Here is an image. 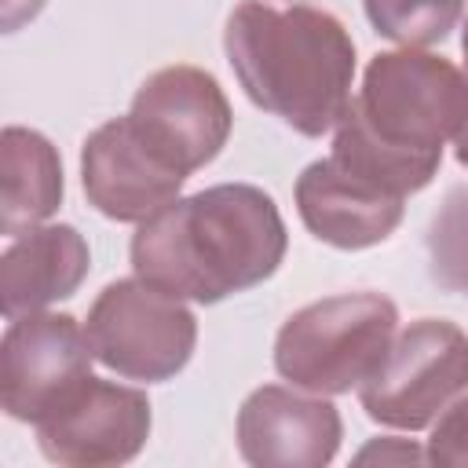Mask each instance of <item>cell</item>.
Here are the masks:
<instances>
[{
	"label": "cell",
	"instance_id": "cell-1",
	"mask_svg": "<svg viewBox=\"0 0 468 468\" xmlns=\"http://www.w3.org/2000/svg\"><path fill=\"white\" fill-rule=\"evenodd\" d=\"M468 117V77L431 51H380L336 121L329 157L347 172L410 197L424 190L442 146Z\"/></svg>",
	"mask_w": 468,
	"mask_h": 468
},
{
	"label": "cell",
	"instance_id": "cell-2",
	"mask_svg": "<svg viewBox=\"0 0 468 468\" xmlns=\"http://www.w3.org/2000/svg\"><path fill=\"white\" fill-rule=\"evenodd\" d=\"M289 249L274 197L252 183H219L176 197L132 234V271L194 303H219L267 282Z\"/></svg>",
	"mask_w": 468,
	"mask_h": 468
},
{
	"label": "cell",
	"instance_id": "cell-3",
	"mask_svg": "<svg viewBox=\"0 0 468 468\" xmlns=\"http://www.w3.org/2000/svg\"><path fill=\"white\" fill-rule=\"evenodd\" d=\"M227 62L252 106L318 139L344 117L355 80V40L322 7L241 0L223 29Z\"/></svg>",
	"mask_w": 468,
	"mask_h": 468
},
{
	"label": "cell",
	"instance_id": "cell-4",
	"mask_svg": "<svg viewBox=\"0 0 468 468\" xmlns=\"http://www.w3.org/2000/svg\"><path fill=\"white\" fill-rule=\"evenodd\" d=\"M399 307L384 292H340L285 318L274 336V369L292 388L344 395L388 355Z\"/></svg>",
	"mask_w": 468,
	"mask_h": 468
},
{
	"label": "cell",
	"instance_id": "cell-5",
	"mask_svg": "<svg viewBox=\"0 0 468 468\" xmlns=\"http://www.w3.org/2000/svg\"><path fill=\"white\" fill-rule=\"evenodd\" d=\"M84 329L106 369L143 384H161L183 373L197 344L194 311L139 274L110 282L95 296Z\"/></svg>",
	"mask_w": 468,
	"mask_h": 468
},
{
	"label": "cell",
	"instance_id": "cell-6",
	"mask_svg": "<svg viewBox=\"0 0 468 468\" xmlns=\"http://www.w3.org/2000/svg\"><path fill=\"white\" fill-rule=\"evenodd\" d=\"M461 391H468V333L446 318H417L358 384V402L369 420L417 431Z\"/></svg>",
	"mask_w": 468,
	"mask_h": 468
},
{
	"label": "cell",
	"instance_id": "cell-7",
	"mask_svg": "<svg viewBox=\"0 0 468 468\" xmlns=\"http://www.w3.org/2000/svg\"><path fill=\"white\" fill-rule=\"evenodd\" d=\"M128 121L172 172L190 176L219 157L230 139L234 113L208 69L165 66L139 84Z\"/></svg>",
	"mask_w": 468,
	"mask_h": 468
},
{
	"label": "cell",
	"instance_id": "cell-8",
	"mask_svg": "<svg viewBox=\"0 0 468 468\" xmlns=\"http://www.w3.org/2000/svg\"><path fill=\"white\" fill-rule=\"evenodd\" d=\"M91 340L73 314L33 311L11 318L0 340V402L11 420L37 424L88 373Z\"/></svg>",
	"mask_w": 468,
	"mask_h": 468
},
{
	"label": "cell",
	"instance_id": "cell-9",
	"mask_svg": "<svg viewBox=\"0 0 468 468\" xmlns=\"http://www.w3.org/2000/svg\"><path fill=\"white\" fill-rule=\"evenodd\" d=\"M37 446L66 468H106L132 461L150 439V399L139 388L84 377L37 424Z\"/></svg>",
	"mask_w": 468,
	"mask_h": 468
},
{
	"label": "cell",
	"instance_id": "cell-10",
	"mask_svg": "<svg viewBox=\"0 0 468 468\" xmlns=\"http://www.w3.org/2000/svg\"><path fill=\"white\" fill-rule=\"evenodd\" d=\"M238 453L256 468H322L344 439L340 410L322 395H300L282 384L256 388L234 424Z\"/></svg>",
	"mask_w": 468,
	"mask_h": 468
},
{
	"label": "cell",
	"instance_id": "cell-11",
	"mask_svg": "<svg viewBox=\"0 0 468 468\" xmlns=\"http://www.w3.org/2000/svg\"><path fill=\"white\" fill-rule=\"evenodd\" d=\"M80 183L88 205L117 223H143L172 205L186 176L172 172L132 128L128 113L99 124L80 146Z\"/></svg>",
	"mask_w": 468,
	"mask_h": 468
},
{
	"label": "cell",
	"instance_id": "cell-12",
	"mask_svg": "<svg viewBox=\"0 0 468 468\" xmlns=\"http://www.w3.org/2000/svg\"><path fill=\"white\" fill-rule=\"evenodd\" d=\"M292 194H296V212L303 227L318 241L347 252H358L391 238V230L402 223V212H406V197L347 172L333 157L311 161L296 176Z\"/></svg>",
	"mask_w": 468,
	"mask_h": 468
},
{
	"label": "cell",
	"instance_id": "cell-13",
	"mask_svg": "<svg viewBox=\"0 0 468 468\" xmlns=\"http://www.w3.org/2000/svg\"><path fill=\"white\" fill-rule=\"evenodd\" d=\"M91 252L77 227L48 223L11 238L0 256V307L4 318H22L66 300L88 278Z\"/></svg>",
	"mask_w": 468,
	"mask_h": 468
},
{
	"label": "cell",
	"instance_id": "cell-14",
	"mask_svg": "<svg viewBox=\"0 0 468 468\" xmlns=\"http://www.w3.org/2000/svg\"><path fill=\"white\" fill-rule=\"evenodd\" d=\"M0 234L15 238L62 205V161L37 128L7 124L0 135Z\"/></svg>",
	"mask_w": 468,
	"mask_h": 468
},
{
	"label": "cell",
	"instance_id": "cell-15",
	"mask_svg": "<svg viewBox=\"0 0 468 468\" xmlns=\"http://www.w3.org/2000/svg\"><path fill=\"white\" fill-rule=\"evenodd\" d=\"M468 0H362L369 26L402 44V48H428L450 37L461 22Z\"/></svg>",
	"mask_w": 468,
	"mask_h": 468
},
{
	"label": "cell",
	"instance_id": "cell-16",
	"mask_svg": "<svg viewBox=\"0 0 468 468\" xmlns=\"http://www.w3.org/2000/svg\"><path fill=\"white\" fill-rule=\"evenodd\" d=\"M428 271L446 292L468 296V186H453L428 227Z\"/></svg>",
	"mask_w": 468,
	"mask_h": 468
},
{
	"label": "cell",
	"instance_id": "cell-17",
	"mask_svg": "<svg viewBox=\"0 0 468 468\" xmlns=\"http://www.w3.org/2000/svg\"><path fill=\"white\" fill-rule=\"evenodd\" d=\"M424 453L431 464L468 468V399H461L439 413V424L431 428Z\"/></svg>",
	"mask_w": 468,
	"mask_h": 468
},
{
	"label": "cell",
	"instance_id": "cell-18",
	"mask_svg": "<svg viewBox=\"0 0 468 468\" xmlns=\"http://www.w3.org/2000/svg\"><path fill=\"white\" fill-rule=\"evenodd\" d=\"M355 461L358 464H369V461H380V464H420V461H428V453L417 450L406 439H391L388 435V439H373L369 446H362L355 453Z\"/></svg>",
	"mask_w": 468,
	"mask_h": 468
},
{
	"label": "cell",
	"instance_id": "cell-19",
	"mask_svg": "<svg viewBox=\"0 0 468 468\" xmlns=\"http://www.w3.org/2000/svg\"><path fill=\"white\" fill-rule=\"evenodd\" d=\"M44 7V0H4V29L15 33L26 18H33Z\"/></svg>",
	"mask_w": 468,
	"mask_h": 468
},
{
	"label": "cell",
	"instance_id": "cell-20",
	"mask_svg": "<svg viewBox=\"0 0 468 468\" xmlns=\"http://www.w3.org/2000/svg\"><path fill=\"white\" fill-rule=\"evenodd\" d=\"M453 154H457V165H464V168H468V117H464L461 132L453 135Z\"/></svg>",
	"mask_w": 468,
	"mask_h": 468
},
{
	"label": "cell",
	"instance_id": "cell-21",
	"mask_svg": "<svg viewBox=\"0 0 468 468\" xmlns=\"http://www.w3.org/2000/svg\"><path fill=\"white\" fill-rule=\"evenodd\" d=\"M461 51H464V66H468V22H464V33H461Z\"/></svg>",
	"mask_w": 468,
	"mask_h": 468
}]
</instances>
